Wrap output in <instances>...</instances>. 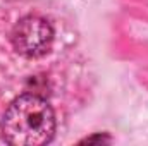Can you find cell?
<instances>
[{"label": "cell", "instance_id": "obj_1", "mask_svg": "<svg viewBox=\"0 0 148 146\" xmlns=\"http://www.w3.org/2000/svg\"><path fill=\"white\" fill-rule=\"evenodd\" d=\"M0 129L2 138L9 145H47L55 134V113L43 98L36 95H23L5 110Z\"/></svg>", "mask_w": 148, "mask_h": 146}, {"label": "cell", "instance_id": "obj_2", "mask_svg": "<svg viewBox=\"0 0 148 146\" xmlns=\"http://www.w3.org/2000/svg\"><path fill=\"white\" fill-rule=\"evenodd\" d=\"M53 40L52 26L36 16H28L21 19L12 31V45L24 57H41L45 55Z\"/></svg>", "mask_w": 148, "mask_h": 146}]
</instances>
